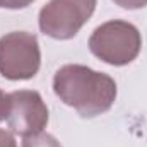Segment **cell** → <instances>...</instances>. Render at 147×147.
Wrapping results in <instances>:
<instances>
[{"label": "cell", "instance_id": "cell-1", "mask_svg": "<svg viewBox=\"0 0 147 147\" xmlns=\"http://www.w3.org/2000/svg\"><path fill=\"white\" fill-rule=\"evenodd\" d=\"M53 91L60 101L84 118L106 113L116 99V84L110 75L77 63L63 65L57 70Z\"/></svg>", "mask_w": 147, "mask_h": 147}, {"label": "cell", "instance_id": "cell-2", "mask_svg": "<svg viewBox=\"0 0 147 147\" xmlns=\"http://www.w3.org/2000/svg\"><path fill=\"white\" fill-rule=\"evenodd\" d=\"M142 48L139 29L127 21H108L94 29L89 38V50L99 60L123 67L134 62Z\"/></svg>", "mask_w": 147, "mask_h": 147}, {"label": "cell", "instance_id": "cell-3", "mask_svg": "<svg viewBox=\"0 0 147 147\" xmlns=\"http://www.w3.org/2000/svg\"><path fill=\"white\" fill-rule=\"evenodd\" d=\"M41 65L38 38L33 33L14 31L0 38V74L9 80L33 79Z\"/></svg>", "mask_w": 147, "mask_h": 147}, {"label": "cell", "instance_id": "cell-4", "mask_svg": "<svg viewBox=\"0 0 147 147\" xmlns=\"http://www.w3.org/2000/svg\"><path fill=\"white\" fill-rule=\"evenodd\" d=\"M96 0H50L39 10V29L55 39H70L94 14Z\"/></svg>", "mask_w": 147, "mask_h": 147}, {"label": "cell", "instance_id": "cell-5", "mask_svg": "<svg viewBox=\"0 0 147 147\" xmlns=\"http://www.w3.org/2000/svg\"><path fill=\"white\" fill-rule=\"evenodd\" d=\"M9 128L22 137L43 132L48 123V108L38 91L10 92V111L7 116Z\"/></svg>", "mask_w": 147, "mask_h": 147}, {"label": "cell", "instance_id": "cell-6", "mask_svg": "<svg viewBox=\"0 0 147 147\" xmlns=\"http://www.w3.org/2000/svg\"><path fill=\"white\" fill-rule=\"evenodd\" d=\"M22 147H62V146H60V142L53 135L45 134V132H39L36 135L24 137Z\"/></svg>", "mask_w": 147, "mask_h": 147}, {"label": "cell", "instance_id": "cell-7", "mask_svg": "<svg viewBox=\"0 0 147 147\" xmlns=\"http://www.w3.org/2000/svg\"><path fill=\"white\" fill-rule=\"evenodd\" d=\"M9 111H10V94L3 92L0 89V121L7 120Z\"/></svg>", "mask_w": 147, "mask_h": 147}, {"label": "cell", "instance_id": "cell-8", "mask_svg": "<svg viewBox=\"0 0 147 147\" xmlns=\"http://www.w3.org/2000/svg\"><path fill=\"white\" fill-rule=\"evenodd\" d=\"M34 0H0V7L3 9H24L31 5Z\"/></svg>", "mask_w": 147, "mask_h": 147}, {"label": "cell", "instance_id": "cell-9", "mask_svg": "<svg viewBox=\"0 0 147 147\" xmlns=\"http://www.w3.org/2000/svg\"><path fill=\"white\" fill-rule=\"evenodd\" d=\"M116 5H120V7H123V9H130V10H134V9H142V7H146L147 5V0H113Z\"/></svg>", "mask_w": 147, "mask_h": 147}, {"label": "cell", "instance_id": "cell-10", "mask_svg": "<svg viewBox=\"0 0 147 147\" xmlns=\"http://www.w3.org/2000/svg\"><path fill=\"white\" fill-rule=\"evenodd\" d=\"M0 147H17L14 135L7 130H2V128H0Z\"/></svg>", "mask_w": 147, "mask_h": 147}]
</instances>
